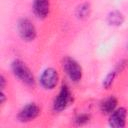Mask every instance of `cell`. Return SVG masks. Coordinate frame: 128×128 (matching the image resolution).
I'll return each mask as SVG.
<instances>
[{
	"label": "cell",
	"instance_id": "obj_1",
	"mask_svg": "<svg viewBox=\"0 0 128 128\" xmlns=\"http://www.w3.org/2000/svg\"><path fill=\"white\" fill-rule=\"evenodd\" d=\"M11 71L13 75L24 85L28 87H34L36 80L33 72L27 66V64L21 59H14L11 62Z\"/></svg>",
	"mask_w": 128,
	"mask_h": 128
},
{
	"label": "cell",
	"instance_id": "obj_2",
	"mask_svg": "<svg viewBox=\"0 0 128 128\" xmlns=\"http://www.w3.org/2000/svg\"><path fill=\"white\" fill-rule=\"evenodd\" d=\"M62 68L71 82L78 83L81 81L83 77V69L78 61H76L74 58L65 56L62 59Z\"/></svg>",
	"mask_w": 128,
	"mask_h": 128
},
{
	"label": "cell",
	"instance_id": "obj_3",
	"mask_svg": "<svg viewBox=\"0 0 128 128\" xmlns=\"http://www.w3.org/2000/svg\"><path fill=\"white\" fill-rule=\"evenodd\" d=\"M73 102V94L67 84H62L57 96L54 98L52 103L53 111L62 112Z\"/></svg>",
	"mask_w": 128,
	"mask_h": 128
},
{
	"label": "cell",
	"instance_id": "obj_4",
	"mask_svg": "<svg viewBox=\"0 0 128 128\" xmlns=\"http://www.w3.org/2000/svg\"><path fill=\"white\" fill-rule=\"evenodd\" d=\"M17 31L20 38L25 42H32L37 37V29L34 23L26 18H20L17 22Z\"/></svg>",
	"mask_w": 128,
	"mask_h": 128
},
{
	"label": "cell",
	"instance_id": "obj_5",
	"mask_svg": "<svg viewBox=\"0 0 128 128\" xmlns=\"http://www.w3.org/2000/svg\"><path fill=\"white\" fill-rule=\"evenodd\" d=\"M59 80L60 77L57 69H55L54 67H47L40 74L39 84L44 90L50 91V90H54L57 87Z\"/></svg>",
	"mask_w": 128,
	"mask_h": 128
},
{
	"label": "cell",
	"instance_id": "obj_6",
	"mask_svg": "<svg viewBox=\"0 0 128 128\" xmlns=\"http://www.w3.org/2000/svg\"><path fill=\"white\" fill-rule=\"evenodd\" d=\"M41 113V108L35 102L25 104L18 112L17 119L22 123H28L35 120Z\"/></svg>",
	"mask_w": 128,
	"mask_h": 128
},
{
	"label": "cell",
	"instance_id": "obj_7",
	"mask_svg": "<svg viewBox=\"0 0 128 128\" xmlns=\"http://www.w3.org/2000/svg\"><path fill=\"white\" fill-rule=\"evenodd\" d=\"M127 109L125 107H117L110 115H109V126L114 128H123L126 126L127 119Z\"/></svg>",
	"mask_w": 128,
	"mask_h": 128
},
{
	"label": "cell",
	"instance_id": "obj_8",
	"mask_svg": "<svg viewBox=\"0 0 128 128\" xmlns=\"http://www.w3.org/2000/svg\"><path fill=\"white\" fill-rule=\"evenodd\" d=\"M32 10L36 17L39 19H45L50 14L51 3L50 0H33Z\"/></svg>",
	"mask_w": 128,
	"mask_h": 128
},
{
	"label": "cell",
	"instance_id": "obj_9",
	"mask_svg": "<svg viewBox=\"0 0 128 128\" xmlns=\"http://www.w3.org/2000/svg\"><path fill=\"white\" fill-rule=\"evenodd\" d=\"M100 111L105 115H110L118 107V99L114 95H109L100 102Z\"/></svg>",
	"mask_w": 128,
	"mask_h": 128
},
{
	"label": "cell",
	"instance_id": "obj_10",
	"mask_svg": "<svg viewBox=\"0 0 128 128\" xmlns=\"http://www.w3.org/2000/svg\"><path fill=\"white\" fill-rule=\"evenodd\" d=\"M125 17L123 15V13L119 10H113L110 11L106 17V21L108 23V25L113 26V27H119L124 23Z\"/></svg>",
	"mask_w": 128,
	"mask_h": 128
},
{
	"label": "cell",
	"instance_id": "obj_11",
	"mask_svg": "<svg viewBox=\"0 0 128 128\" xmlns=\"http://www.w3.org/2000/svg\"><path fill=\"white\" fill-rule=\"evenodd\" d=\"M91 13V6L89 3L84 2L82 4H80L77 8H76V16L79 19H86L89 17Z\"/></svg>",
	"mask_w": 128,
	"mask_h": 128
},
{
	"label": "cell",
	"instance_id": "obj_12",
	"mask_svg": "<svg viewBox=\"0 0 128 128\" xmlns=\"http://www.w3.org/2000/svg\"><path fill=\"white\" fill-rule=\"evenodd\" d=\"M119 74V72L114 68L113 70H111L109 73H107V75L104 77V79H103V81H102V86L105 88V89H109L112 85H113V83H114V81H115V79H116V77H117V75Z\"/></svg>",
	"mask_w": 128,
	"mask_h": 128
},
{
	"label": "cell",
	"instance_id": "obj_13",
	"mask_svg": "<svg viewBox=\"0 0 128 128\" xmlns=\"http://www.w3.org/2000/svg\"><path fill=\"white\" fill-rule=\"evenodd\" d=\"M90 121V115L87 113H81L79 115L76 116V118L74 119V122L77 126H83L86 125L88 122Z\"/></svg>",
	"mask_w": 128,
	"mask_h": 128
},
{
	"label": "cell",
	"instance_id": "obj_14",
	"mask_svg": "<svg viewBox=\"0 0 128 128\" xmlns=\"http://www.w3.org/2000/svg\"><path fill=\"white\" fill-rule=\"evenodd\" d=\"M6 86V78L4 76V74H1L0 75V87H1V90H4Z\"/></svg>",
	"mask_w": 128,
	"mask_h": 128
}]
</instances>
